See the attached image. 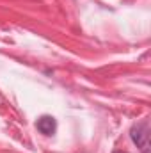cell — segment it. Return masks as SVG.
Returning a JSON list of instances; mask_svg holds the SVG:
<instances>
[{"label": "cell", "mask_w": 151, "mask_h": 153, "mask_svg": "<svg viewBox=\"0 0 151 153\" xmlns=\"http://www.w3.org/2000/svg\"><path fill=\"white\" fill-rule=\"evenodd\" d=\"M36 128H38L43 135H53L55 130H57V121H55L53 116L44 114L36 121Z\"/></svg>", "instance_id": "cell-2"}, {"label": "cell", "mask_w": 151, "mask_h": 153, "mask_svg": "<svg viewBox=\"0 0 151 153\" xmlns=\"http://www.w3.org/2000/svg\"><path fill=\"white\" fill-rule=\"evenodd\" d=\"M114 153H124V152H114Z\"/></svg>", "instance_id": "cell-3"}, {"label": "cell", "mask_w": 151, "mask_h": 153, "mask_svg": "<svg viewBox=\"0 0 151 153\" xmlns=\"http://www.w3.org/2000/svg\"><path fill=\"white\" fill-rule=\"evenodd\" d=\"M130 137L141 153H150V123L148 119L135 123L130 128Z\"/></svg>", "instance_id": "cell-1"}]
</instances>
